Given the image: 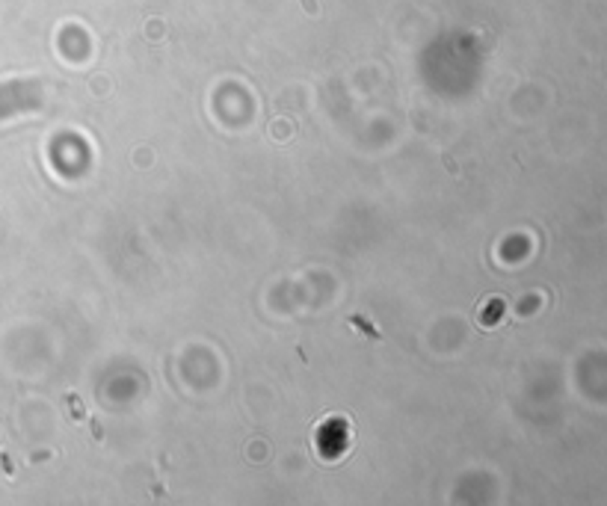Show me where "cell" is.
Listing matches in <instances>:
<instances>
[{
  "instance_id": "1",
  "label": "cell",
  "mask_w": 607,
  "mask_h": 506,
  "mask_svg": "<svg viewBox=\"0 0 607 506\" xmlns=\"http://www.w3.org/2000/svg\"><path fill=\"white\" fill-rule=\"evenodd\" d=\"M42 104V86L36 80H6L0 83V122L30 113Z\"/></svg>"
}]
</instances>
